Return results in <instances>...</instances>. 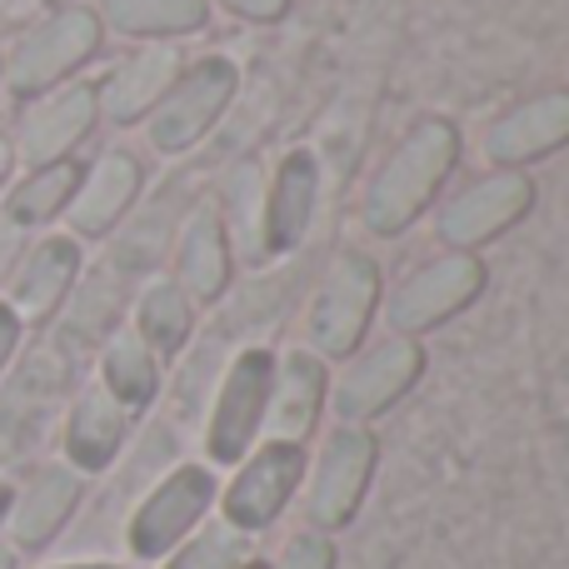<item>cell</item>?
Segmentation results:
<instances>
[{
  "label": "cell",
  "mask_w": 569,
  "mask_h": 569,
  "mask_svg": "<svg viewBox=\"0 0 569 569\" xmlns=\"http://www.w3.org/2000/svg\"><path fill=\"white\" fill-rule=\"evenodd\" d=\"M460 166V130L445 116H425L400 136V146L385 156V166L370 176L360 200V226L380 240H395L435 206L445 180Z\"/></svg>",
  "instance_id": "obj_1"
},
{
  "label": "cell",
  "mask_w": 569,
  "mask_h": 569,
  "mask_svg": "<svg viewBox=\"0 0 569 569\" xmlns=\"http://www.w3.org/2000/svg\"><path fill=\"white\" fill-rule=\"evenodd\" d=\"M380 305V266L365 250H340L305 305V350L325 365H345L375 325Z\"/></svg>",
  "instance_id": "obj_2"
},
{
  "label": "cell",
  "mask_w": 569,
  "mask_h": 569,
  "mask_svg": "<svg viewBox=\"0 0 569 569\" xmlns=\"http://www.w3.org/2000/svg\"><path fill=\"white\" fill-rule=\"evenodd\" d=\"M425 375V345L410 335H380L365 340L350 360L340 365V375L330 380V400L325 410H335V425H370L380 415H390L405 395L420 385Z\"/></svg>",
  "instance_id": "obj_3"
},
{
  "label": "cell",
  "mask_w": 569,
  "mask_h": 569,
  "mask_svg": "<svg viewBox=\"0 0 569 569\" xmlns=\"http://www.w3.org/2000/svg\"><path fill=\"white\" fill-rule=\"evenodd\" d=\"M270 380H276V350L270 345H246L230 355L226 375L216 385V400L206 415V460L210 470H236L260 445L270 410Z\"/></svg>",
  "instance_id": "obj_4"
},
{
  "label": "cell",
  "mask_w": 569,
  "mask_h": 569,
  "mask_svg": "<svg viewBox=\"0 0 569 569\" xmlns=\"http://www.w3.org/2000/svg\"><path fill=\"white\" fill-rule=\"evenodd\" d=\"M490 284V270L475 250H440V256L420 260L390 295H385V325L390 335H410L425 340L430 330L450 325L460 310H470Z\"/></svg>",
  "instance_id": "obj_5"
},
{
  "label": "cell",
  "mask_w": 569,
  "mask_h": 569,
  "mask_svg": "<svg viewBox=\"0 0 569 569\" xmlns=\"http://www.w3.org/2000/svg\"><path fill=\"white\" fill-rule=\"evenodd\" d=\"M375 465H380V440L370 425H335L320 440L315 460L305 465V520L320 535H340L355 525L365 495H370Z\"/></svg>",
  "instance_id": "obj_6"
},
{
  "label": "cell",
  "mask_w": 569,
  "mask_h": 569,
  "mask_svg": "<svg viewBox=\"0 0 569 569\" xmlns=\"http://www.w3.org/2000/svg\"><path fill=\"white\" fill-rule=\"evenodd\" d=\"M240 90V70L230 56H200L196 66H186L176 76V86L166 90L156 110L146 116V146L156 156H190L210 130L220 126V116L230 110Z\"/></svg>",
  "instance_id": "obj_7"
},
{
  "label": "cell",
  "mask_w": 569,
  "mask_h": 569,
  "mask_svg": "<svg viewBox=\"0 0 569 569\" xmlns=\"http://www.w3.org/2000/svg\"><path fill=\"white\" fill-rule=\"evenodd\" d=\"M305 445L295 440H260L246 460L236 465L230 485L220 490V520L240 535H260L290 510V500L305 485Z\"/></svg>",
  "instance_id": "obj_8"
},
{
  "label": "cell",
  "mask_w": 569,
  "mask_h": 569,
  "mask_svg": "<svg viewBox=\"0 0 569 569\" xmlns=\"http://www.w3.org/2000/svg\"><path fill=\"white\" fill-rule=\"evenodd\" d=\"M216 500H220V480L210 465H176L130 515L126 525L130 555L136 560H166L186 535H196L206 525Z\"/></svg>",
  "instance_id": "obj_9"
},
{
  "label": "cell",
  "mask_w": 569,
  "mask_h": 569,
  "mask_svg": "<svg viewBox=\"0 0 569 569\" xmlns=\"http://www.w3.org/2000/svg\"><path fill=\"white\" fill-rule=\"evenodd\" d=\"M535 210V180L530 170H490L470 180L460 196H450L435 216V236L445 250H475L480 256L490 240L515 230Z\"/></svg>",
  "instance_id": "obj_10"
},
{
  "label": "cell",
  "mask_w": 569,
  "mask_h": 569,
  "mask_svg": "<svg viewBox=\"0 0 569 569\" xmlns=\"http://www.w3.org/2000/svg\"><path fill=\"white\" fill-rule=\"evenodd\" d=\"M100 50V16L86 6H66L56 16H46L40 26H30L20 36L16 56H10V90L16 96H46V90L66 86V76H76L90 56Z\"/></svg>",
  "instance_id": "obj_11"
},
{
  "label": "cell",
  "mask_w": 569,
  "mask_h": 569,
  "mask_svg": "<svg viewBox=\"0 0 569 569\" xmlns=\"http://www.w3.org/2000/svg\"><path fill=\"white\" fill-rule=\"evenodd\" d=\"M569 146V90H540V96L510 106L485 130V160L495 170H530Z\"/></svg>",
  "instance_id": "obj_12"
},
{
  "label": "cell",
  "mask_w": 569,
  "mask_h": 569,
  "mask_svg": "<svg viewBox=\"0 0 569 569\" xmlns=\"http://www.w3.org/2000/svg\"><path fill=\"white\" fill-rule=\"evenodd\" d=\"M100 106L90 86H56L26 110L16 136V156L26 160L30 170L36 166H56V160H70V150L96 130Z\"/></svg>",
  "instance_id": "obj_13"
},
{
  "label": "cell",
  "mask_w": 569,
  "mask_h": 569,
  "mask_svg": "<svg viewBox=\"0 0 569 569\" xmlns=\"http://www.w3.org/2000/svg\"><path fill=\"white\" fill-rule=\"evenodd\" d=\"M330 400V365L320 355H310L305 345L276 355V380H270V410H266V430L270 440H295L305 445L315 435Z\"/></svg>",
  "instance_id": "obj_14"
},
{
  "label": "cell",
  "mask_w": 569,
  "mask_h": 569,
  "mask_svg": "<svg viewBox=\"0 0 569 569\" xmlns=\"http://www.w3.org/2000/svg\"><path fill=\"white\" fill-rule=\"evenodd\" d=\"M186 70V56H180L170 40H150L140 46L130 60H120L106 76V86L96 90V106L110 126H140L150 110L166 100V90L176 86V76Z\"/></svg>",
  "instance_id": "obj_15"
},
{
  "label": "cell",
  "mask_w": 569,
  "mask_h": 569,
  "mask_svg": "<svg viewBox=\"0 0 569 569\" xmlns=\"http://www.w3.org/2000/svg\"><path fill=\"white\" fill-rule=\"evenodd\" d=\"M315 200H320V166L310 150H290L280 166L266 176V206H260V250L284 256L300 246V236L315 220Z\"/></svg>",
  "instance_id": "obj_16"
},
{
  "label": "cell",
  "mask_w": 569,
  "mask_h": 569,
  "mask_svg": "<svg viewBox=\"0 0 569 569\" xmlns=\"http://www.w3.org/2000/svg\"><path fill=\"white\" fill-rule=\"evenodd\" d=\"M140 186H146L140 160L130 156V150H106L96 166L80 170V186H76V196H70V206H66L70 230H76V236H90V240L110 236V230L130 216Z\"/></svg>",
  "instance_id": "obj_17"
},
{
  "label": "cell",
  "mask_w": 569,
  "mask_h": 569,
  "mask_svg": "<svg viewBox=\"0 0 569 569\" xmlns=\"http://www.w3.org/2000/svg\"><path fill=\"white\" fill-rule=\"evenodd\" d=\"M230 276H236V250H230L226 216H220V206L200 200L176 240V284L196 305H216L230 290Z\"/></svg>",
  "instance_id": "obj_18"
},
{
  "label": "cell",
  "mask_w": 569,
  "mask_h": 569,
  "mask_svg": "<svg viewBox=\"0 0 569 569\" xmlns=\"http://www.w3.org/2000/svg\"><path fill=\"white\" fill-rule=\"evenodd\" d=\"M80 495H86V475L70 470V465H46V470L30 475V485L10 500V515H6L16 550H46L66 530L70 515H76Z\"/></svg>",
  "instance_id": "obj_19"
},
{
  "label": "cell",
  "mask_w": 569,
  "mask_h": 569,
  "mask_svg": "<svg viewBox=\"0 0 569 569\" xmlns=\"http://www.w3.org/2000/svg\"><path fill=\"white\" fill-rule=\"evenodd\" d=\"M76 276H80V246L70 236H56V240H40L36 250L10 266V310L20 320H46L66 305V295L76 290Z\"/></svg>",
  "instance_id": "obj_20"
},
{
  "label": "cell",
  "mask_w": 569,
  "mask_h": 569,
  "mask_svg": "<svg viewBox=\"0 0 569 569\" xmlns=\"http://www.w3.org/2000/svg\"><path fill=\"white\" fill-rule=\"evenodd\" d=\"M130 435V410L106 390V385H86L70 405V420H66V460L70 470L80 475H100L110 460L120 455Z\"/></svg>",
  "instance_id": "obj_21"
},
{
  "label": "cell",
  "mask_w": 569,
  "mask_h": 569,
  "mask_svg": "<svg viewBox=\"0 0 569 569\" xmlns=\"http://www.w3.org/2000/svg\"><path fill=\"white\" fill-rule=\"evenodd\" d=\"M196 310L200 305L180 290L176 276H160V280H150L146 290H140L136 325H130V330L150 345L156 360H176V355L190 345V335H196Z\"/></svg>",
  "instance_id": "obj_22"
},
{
  "label": "cell",
  "mask_w": 569,
  "mask_h": 569,
  "mask_svg": "<svg viewBox=\"0 0 569 569\" xmlns=\"http://www.w3.org/2000/svg\"><path fill=\"white\" fill-rule=\"evenodd\" d=\"M100 385L126 405L130 415L150 410L160 395V360L150 355V345L140 340L136 330H116L106 340V355H100Z\"/></svg>",
  "instance_id": "obj_23"
},
{
  "label": "cell",
  "mask_w": 569,
  "mask_h": 569,
  "mask_svg": "<svg viewBox=\"0 0 569 569\" xmlns=\"http://www.w3.org/2000/svg\"><path fill=\"white\" fill-rule=\"evenodd\" d=\"M106 26L130 40H176L210 26V0H106Z\"/></svg>",
  "instance_id": "obj_24"
},
{
  "label": "cell",
  "mask_w": 569,
  "mask_h": 569,
  "mask_svg": "<svg viewBox=\"0 0 569 569\" xmlns=\"http://www.w3.org/2000/svg\"><path fill=\"white\" fill-rule=\"evenodd\" d=\"M76 186H80V166H76V160L36 166V170H30V176L16 186V196H10L6 220H10V226H46V220H56L60 210L70 206Z\"/></svg>",
  "instance_id": "obj_25"
},
{
  "label": "cell",
  "mask_w": 569,
  "mask_h": 569,
  "mask_svg": "<svg viewBox=\"0 0 569 569\" xmlns=\"http://www.w3.org/2000/svg\"><path fill=\"white\" fill-rule=\"evenodd\" d=\"M250 560H256V555H250V535L216 520V525H200L196 535H186V540L166 555V569H246Z\"/></svg>",
  "instance_id": "obj_26"
},
{
  "label": "cell",
  "mask_w": 569,
  "mask_h": 569,
  "mask_svg": "<svg viewBox=\"0 0 569 569\" xmlns=\"http://www.w3.org/2000/svg\"><path fill=\"white\" fill-rule=\"evenodd\" d=\"M230 206H236L240 216H236V226H226V230H236L240 256L260 266V260H266V250H260V206H266V170H260V166H240L236 176H230Z\"/></svg>",
  "instance_id": "obj_27"
},
{
  "label": "cell",
  "mask_w": 569,
  "mask_h": 569,
  "mask_svg": "<svg viewBox=\"0 0 569 569\" xmlns=\"http://www.w3.org/2000/svg\"><path fill=\"white\" fill-rule=\"evenodd\" d=\"M340 555H335V540L320 530H300L280 545L276 560H266V569H335Z\"/></svg>",
  "instance_id": "obj_28"
},
{
  "label": "cell",
  "mask_w": 569,
  "mask_h": 569,
  "mask_svg": "<svg viewBox=\"0 0 569 569\" xmlns=\"http://www.w3.org/2000/svg\"><path fill=\"white\" fill-rule=\"evenodd\" d=\"M110 320H116V290H100V284H86L80 290V300L70 305V335H80V340H96V335L110 330Z\"/></svg>",
  "instance_id": "obj_29"
},
{
  "label": "cell",
  "mask_w": 569,
  "mask_h": 569,
  "mask_svg": "<svg viewBox=\"0 0 569 569\" xmlns=\"http://www.w3.org/2000/svg\"><path fill=\"white\" fill-rule=\"evenodd\" d=\"M210 6H226L230 16L240 20H256V26H276V20L290 16L295 0H210Z\"/></svg>",
  "instance_id": "obj_30"
},
{
  "label": "cell",
  "mask_w": 569,
  "mask_h": 569,
  "mask_svg": "<svg viewBox=\"0 0 569 569\" xmlns=\"http://www.w3.org/2000/svg\"><path fill=\"white\" fill-rule=\"evenodd\" d=\"M20 345V315L10 310V305H0V370L10 365V355H16Z\"/></svg>",
  "instance_id": "obj_31"
},
{
  "label": "cell",
  "mask_w": 569,
  "mask_h": 569,
  "mask_svg": "<svg viewBox=\"0 0 569 569\" xmlns=\"http://www.w3.org/2000/svg\"><path fill=\"white\" fill-rule=\"evenodd\" d=\"M16 226H10V220H6V226H0V276H10V266H16Z\"/></svg>",
  "instance_id": "obj_32"
},
{
  "label": "cell",
  "mask_w": 569,
  "mask_h": 569,
  "mask_svg": "<svg viewBox=\"0 0 569 569\" xmlns=\"http://www.w3.org/2000/svg\"><path fill=\"white\" fill-rule=\"evenodd\" d=\"M10 166H16V150H10V140L0 136V180L10 176Z\"/></svg>",
  "instance_id": "obj_33"
},
{
  "label": "cell",
  "mask_w": 569,
  "mask_h": 569,
  "mask_svg": "<svg viewBox=\"0 0 569 569\" xmlns=\"http://www.w3.org/2000/svg\"><path fill=\"white\" fill-rule=\"evenodd\" d=\"M10 500H16V490H10V485H0V525H6V515H10Z\"/></svg>",
  "instance_id": "obj_34"
},
{
  "label": "cell",
  "mask_w": 569,
  "mask_h": 569,
  "mask_svg": "<svg viewBox=\"0 0 569 569\" xmlns=\"http://www.w3.org/2000/svg\"><path fill=\"white\" fill-rule=\"evenodd\" d=\"M56 569H126V565H106V560H100V565H56Z\"/></svg>",
  "instance_id": "obj_35"
},
{
  "label": "cell",
  "mask_w": 569,
  "mask_h": 569,
  "mask_svg": "<svg viewBox=\"0 0 569 569\" xmlns=\"http://www.w3.org/2000/svg\"><path fill=\"white\" fill-rule=\"evenodd\" d=\"M246 569H266V560H250V565H246Z\"/></svg>",
  "instance_id": "obj_36"
},
{
  "label": "cell",
  "mask_w": 569,
  "mask_h": 569,
  "mask_svg": "<svg viewBox=\"0 0 569 569\" xmlns=\"http://www.w3.org/2000/svg\"><path fill=\"white\" fill-rule=\"evenodd\" d=\"M0 569H10V555H0Z\"/></svg>",
  "instance_id": "obj_37"
}]
</instances>
